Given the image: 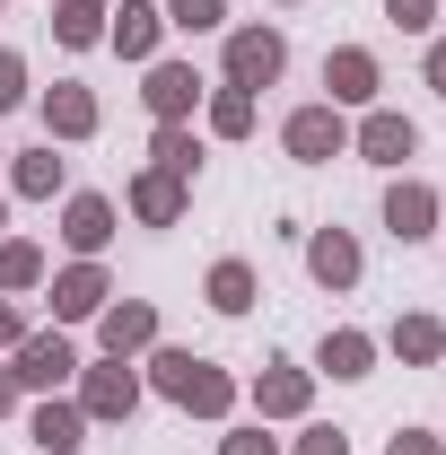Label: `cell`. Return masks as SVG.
<instances>
[{
	"label": "cell",
	"instance_id": "4dcf8cb0",
	"mask_svg": "<svg viewBox=\"0 0 446 455\" xmlns=\"http://www.w3.org/2000/svg\"><path fill=\"white\" fill-rule=\"evenodd\" d=\"M289 455H350V438H341V429H307Z\"/></svg>",
	"mask_w": 446,
	"mask_h": 455
},
{
	"label": "cell",
	"instance_id": "ac0fdd59",
	"mask_svg": "<svg viewBox=\"0 0 446 455\" xmlns=\"http://www.w3.org/2000/svg\"><path fill=\"white\" fill-rule=\"evenodd\" d=\"M88 132H97V97L79 79H61L53 97H44V140H88Z\"/></svg>",
	"mask_w": 446,
	"mask_h": 455
},
{
	"label": "cell",
	"instance_id": "7c38bea8",
	"mask_svg": "<svg viewBox=\"0 0 446 455\" xmlns=\"http://www.w3.org/2000/svg\"><path fill=\"white\" fill-rule=\"evenodd\" d=\"M114 281L97 272V263H70V272H53V324H88V315H106Z\"/></svg>",
	"mask_w": 446,
	"mask_h": 455
},
{
	"label": "cell",
	"instance_id": "e0dca14e",
	"mask_svg": "<svg viewBox=\"0 0 446 455\" xmlns=\"http://www.w3.org/2000/svg\"><path fill=\"white\" fill-rule=\"evenodd\" d=\"M131 220H149V228H175V220H184V175H167V167L131 175Z\"/></svg>",
	"mask_w": 446,
	"mask_h": 455
},
{
	"label": "cell",
	"instance_id": "cb8c5ba5",
	"mask_svg": "<svg viewBox=\"0 0 446 455\" xmlns=\"http://www.w3.org/2000/svg\"><path fill=\"white\" fill-rule=\"evenodd\" d=\"M9 184H18L27 202H53V193H61V158H53V140H44V149H27V158H9Z\"/></svg>",
	"mask_w": 446,
	"mask_h": 455
},
{
	"label": "cell",
	"instance_id": "603a6c76",
	"mask_svg": "<svg viewBox=\"0 0 446 455\" xmlns=\"http://www.w3.org/2000/svg\"><path fill=\"white\" fill-rule=\"evenodd\" d=\"M211 307H219V315H245V307H254V263H245V254H227V263H211Z\"/></svg>",
	"mask_w": 446,
	"mask_h": 455
},
{
	"label": "cell",
	"instance_id": "1f68e13d",
	"mask_svg": "<svg viewBox=\"0 0 446 455\" xmlns=\"http://www.w3.org/2000/svg\"><path fill=\"white\" fill-rule=\"evenodd\" d=\"M386 455H446V438H429V429H402Z\"/></svg>",
	"mask_w": 446,
	"mask_h": 455
},
{
	"label": "cell",
	"instance_id": "f546056e",
	"mask_svg": "<svg viewBox=\"0 0 446 455\" xmlns=\"http://www.w3.org/2000/svg\"><path fill=\"white\" fill-rule=\"evenodd\" d=\"M9 106H27V61L18 53H0V114Z\"/></svg>",
	"mask_w": 446,
	"mask_h": 455
},
{
	"label": "cell",
	"instance_id": "8d00e7d4",
	"mask_svg": "<svg viewBox=\"0 0 446 455\" xmlns=\"http://www.w3.org/2000/svg\"><path fill=\"white\" fill-rule=\"evenodd\" d=\"M97 9H106V0H97Z\"/></svg>",
	"mask_w": 446,
	"mask_h": 455
},
{
	"label": "cell",
	"instance_id": "9c48e42d",
	"mask_svg": "<svg viewBox=\"0 0 446 455\" xmlns=\"http://www.w3.org/2000/svg\"><path fill=\"white\" fill-rule=\"evenodd\" d=\"M140 106L158 114V123H193V106H202V79H193V61H149V79H140Z\"/></svg>",
	"mask_w": 446,
	"mask_h": 455
},
{
	"label": "cell",
	"instance_id": "52a82bcc",
	"mask_svg": "<svg viewBox=\"0 0 446 455\" xmlns=\"http://www.w3.org/2000/svg\"><path fill=\"white\" fill-rule=\"evenodd\" d=\"M79 411H88V420H131V411H140V377H131L123 359L79 368Z\"/></svg>",
	"mask_w": 446,
	"mask_h": 455
},
{
	"label": "cell",
	"instance_id": "d6a6232c",
	"mask_svg": "<svg viewBox=\"0 0 446 455\" xmlns=\"http://www.w3.org/2000/svg\"><path fill=\"white\" fill-rule=\"evenodd\" d=\"M18 341H27V307H9V298H0V350H18Z\"/></svg>",
	"mask_w": 446,
	"mask_h": 455
},
{
	"label": "cell",
	"instance_id": "277c9868",
	"mask_svg": "<svg viewBox=\"0 0 446 455\" xmlns=\"http://www.w3.org/2000/svg\"><path fill=\"white\" fill-rule=\"evenodd\" d=\"M106 44H114L123 61H140V70H149L158 44H167V9H158V0H123V9H106Z\"/></svg>",
	"mask_w": 446,
	"mask_h": 455
},
{
	"label": "cell",
	"instance_id": "74e56055",
	"mask_svg": "<svg viewBox=\"0 0 446 455\" xmlns=\"http://www.w3.org/2000/svg\"><path fill=\"white\" fill-rule=\"evenodd\" d=\"M0 158H9V149H0Z\"/></svg>",
	"mask_w": 446,
	"mask_h": 455
},
{
	"label": "cell",
	"instance_id": "7402d4cb",
	"mask_svg": "<svg viewBox=\"0 0 446 455\" xmlns=\"http://www.w3.org/2000/svg\"><path fill=\"white\" fill-rule=\"evenodd\" d=\"M333 377H368L377 368V333H359V324H341V333H324V350H315Z\"/></svg>",
	"mask_w": 446,
	"mask_h": 455
},
{
	"label": "cell",
	"instance_id": "ba28073f",
	"mask_svg": "<svg viewBox=\"0 0 446 455\" xmlns=\"http://www.w3.org/2000/svg\"><path fill=\"white\" fill-rule=\"evenodd\" d=\"M61 245H70L79 263H97L114 245V202L106 193H70V202H61Z\"/></svg>",
	"mask_w": 446,
	"mask_h": 455
},
{
	"label": "cell",
	"instance_id": "3957f363",
	"mask_svg": "<svg viewBox=\"0 0 446 455\" xmlns=\"http://www.w3.org/2000/svg\"><path fill=\"white\" fill-rule=\"evenodd\" d=\"M280 140H289L298 167H324V158L350 149V123H341V106H298L289 123H280Z\"/></svg>",
	"mask_w": 446,
	"mask_h": 455
},
{
	"label": "cell",
	"instance_id": "e575fe53",
	"mask_svg": "<svg viewBox=\"0 0 446 455\" xmlns=\"http://www.w3.org/2000/svg\"><path fill=\"white\" fill-rule=\"evenodd\" d=\"M18 395H27V386H18V377L0 368V411H18Z\"/></svg>",
	"mask_w": 446,
	"mask_h": 455
},
{
	"label": "cell",
	"instance_id": "4316f807",
	"mask_svg": "<svg viewBox=\"0 0 446 455\" xmlns=\"http://www.w3.org/2000/svg\"><path fill=\"white\" fill-rule=\"evenodd\" d=\"M227 18V0H167V27H184V36H211Z\"/></svg>",
	"mask_w": 446,
	"mask_h": 455
},
{
	"label": "cell",
	"instance_id": "44dd1931",
	"mask_svg": "<svg viewBox=\"0 0 446 455\" xmlns=\"http://www.w3.org/2000/svg\"><path fill=\"white\" fill-rule=\"evenodd\" d=\"M53 44H70V53L106 44V9L97 0H53Z\"/></svg>",
	"mask_w": 446,
	"mask_h": 455
},
{
	"label": "cell",
	"instance_id": "5bb4252c",
	"mask_svg": "<svg viewBox=\"0 0 446 455\" xmlns=\"http://www.w3.org/2000/svg\"><path fill=\"white\" fill-rule=\"evenodd\" d=\"M324 88H333L324 106H368V97H377V53H368V44L324 53Z\"/></svg>",
	"mask_w": 446,
	"mask_h": 455
},
{
	"label": "cell",
	"instance_id": "f1b7e54d",
	"mask_svg": "<svg viewBox=\"0 0 446 455\" xmlns=\"http://www.w3.org/2000/svg\"><path fill=\"white\" fill-rule=\"evenodd\" d=\"M219 455H280V438L263 429V420H254V429H227V438H219Z\"/></svg>",
	"mask_w": 446,
	"mask_h": 455
},
{
	"label": "cell",
	"instance_id": "7a4b0ae2",
	"mask_svg": "<svg viewBox=\"0 0 446 455\" xmlns=\"http://www.w3.org/2000/svg\"><path fill=\"white\" fill-rule=\"evenodd\" d=\"M289 70V36L280 27H236L227 36V88H272Z\"/></svg>",
	"mask_w": 446,
	"mask_h": 455
},
{
	"label": "cell",
	"instance_id": "9a60e30c",
	"mask_svg": "<svg viewBox=\"0 0 446 455\" xmlns=\"http://www.w3.org/2000/svg\"><path fill=\"white\" fill-rule=\"evenodd\" d=\"M27 438H36V455H79L88 447V411H79V403H36Z\"/></svg>",
	"mask_w": 446,
	"mask_h": 455
},
{
	"label": "cell",
	"instance_id": "5b68a950",
	"mask_svg": "<svg viewBox=\"0 0 446 455\" xmlns=\"http://www.w3.org/2000/svg\"><path fill=\"white\" fill-rule=\"evenodd\" d=\"M9 359H18L9 377H18V386H36V395H53L61 377H79V350H70V333H27Z\"/></svg>",
	"mask_w": 446,
	"mask_h": 455
},
{
	"label": "cell",
	"instance_id": "4fadbf2b",
	"mask_svg": "<svg viewBox=\"0 0 446 455\" xmlns=\"http://www.w3.org/2000/svg\"><path fill=\"white\" fill-rule=\"evenodd\" d=\"M386 228H394V245H420V236L438 228V193H429L420 175H402V184L386 193Z\"/></svg>",
	"mask_w": 446,
	"mask_h": 455
},
{
	"label": "cell",
	"instance_id": "ffe728a7",
	"mask_svg": "<svg viewBox=\"0 0 446 455\" xmlns=\"http://www.w3.org/2000/svg\"><path fill=\"white\" fill-rule=\"evenodd\" d=\"M44 281V245L36 236H0V298H27Z\"/></svg>",
	"mask_w": 446,
	"mask_h": 455
},
{
	"label": "cell",
	"instance_id": "d590c367",
	"mask_svg": "<svg viewBox=\"0 0 446 455\" xmlns=\"http://www.w3.org/2000/svg\"><path fill=\"white\" fill-rule=\"evenodd\" d=\"M0 228H9V211H0Z\"/></svg>",
	"mask_w": 446,
	"mask_h": 455
},
{
	"label": "cell",
	"instance_id": "8992f818",
	"mask_svg": "<svg viewBox=\"0 0 446 455\" xmlns=\"http://www.w3.org/2000/svg\"><path fill=\"white\" fill-rule=\"evenodd\" d=\"M97 341H106V359L158 350V307H149V298H106V315H97Z\"/></svg>",
	"mask_w": 446,
	"mask_h": 455
},
{
	"label": "cell",
	"instance_id": "484cf974",
	"mask_svg": "<svg viewBox=\"0 0 446 455\" xmlns=\"http://www.w3.org/2000/svg\"><path fill=\"white\" fill-rule=\"evenodd\" d=\"M211 132H219V140H245V132H254V88H219V97H211Z\"/></svg>",
	"mask_w": 446,
	"mask_h": 455
},
{
	"label": "cell",
	"instance_id": "30bf717a",
	"mask_svg": "<svg viewBox=\"0 0 446 455\" xmlns=\"http://www.w3.org/2000/svg\"><path fill=\"white\" fill-rule=\"evenodd\" d=\"M307 272H315L324 289H359L368 254H359V236H350V228H315V236H307Z\"/></svg>",
	"mask_w": 446,
	"mask_h": 455
},
{
	"label": "cell",
	"instance_id": "6da1fadb",
	"mask_svg": "<svg viewBox=\"0 0 446 455\" xmlns=\"http://www.w3.org/2000/svg\"><path fill=\"white\" fill-rule=\"evenodd\" d=\"M149 386L175 411H202V420H227L236 411V377H227L219 359H193V350H149Z\"/></svg>",
	"mask_w": 446,
	"mask_h": 455
},
{
	"label": "cell",
	"instance_id": "83f0119b",
	"mask_svg": "<svg viewBox=\"0 0 446 455\" xmlns=\"http://www.w3.org/2000/svg\"><path fill=\"white\" fill-rule=\"evenodd\" d=\"M386 18L402 36H429V27H438V0H386Z\"/></svg>",
	"mask_w": 446,
	"mask_h": 455
},
{
	"label": "cell",
	"instance_id": "d6986e66",
	"mask_svg": "<svg viewBox=\"0 0 446 455\" xmlns=\"http://www.w3.org/2000/svg\"><path fill=\"white\" fill-rule=\"evenodd\" d=\"M386 350L402 359V368H438V350H446V324H438V315H394Z\"/></svg>",
	"mask_w": 446,
	"mask_h": 455
},
{
	"label": "cell",
	"instance_id": "836d02e7",
	"mask_svg": "<svg viewBox=\"0 0 446 455\" xmlns=\"http://www.w3.org/2000/svg\"><path fill=\"white\" fill-rule=\"evenodd\" d=\"M429 88H438V97H446V36H438V44H429Z\"/></svg>",
	"mask_w": 446,
	"mask_h": 455
},
{
	"label": "cell",
	"instance_id": "8fae6325",
	"mask_svg": "<svg viewBox=\"0 0 446 455\" xmlns=\"http://www.w3.org/2000/svg\"><path fill=\"white\" fill-rule=\"evenodd\" d=\"M315 403V368H289V359H272L263 377H254V411L263 420H298Z\"/></svg>",
	"mask_w": 446,
	"mask_h": 455
},
{
	"label": "cell",
	"instance_id": "d4e9b609",
	"mask_svg": "<svg viewBox=\"0 0 446 455\" xmlns=\"http://www.w3.org/2000/svg\"><path fill=\"white\" fill-rule=\"evenodd\" d=\"M193 158H202V149H193V123H158V132H149V167L193 175Z\"/></svg>",
	"mask_w": 446,
	"mask_h": 455
},
{
	"label": "cell",
	"instance_id": "2e32d148",
	"mask_svg": "<svg viewBox=\"0 0 446 455\" xmlns=\"http://www.w3.org/2000/svg\"><path fill=\"white\" fill-rule=\"evenodd\" d=\"M411 149H420V132H411V114H368V123H359V158H377V167H402V158H411Z\"/></svg>",
	"mask_w": 446,
	"mask_h": 455
}]
</instances>
